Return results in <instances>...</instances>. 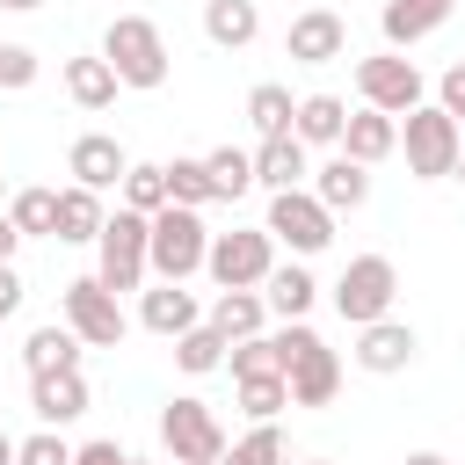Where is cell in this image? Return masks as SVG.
<instances>
[{
    "label": "cell",
    "instance_id": "1",
    "mask_svg": "<svg viewBox=\"0 0 465 465\" xmlns=\"http://www.w3.org/2000/svg\"><path fill=\"white\" fill-rule=\"evenodd\" d=\"M276 363H283V385H291V407H327L341 392V356L305 327V320H283L276 334Z\"/></svg>",
    "mask_w": 465,
    "mask_h": 465
},
{
    "label": "cell",
    "instance_id": "2",
    "mask_svg": "<svg viewBox=\"0 0 465 465\" xmlns=\"http://www.w3.org/2000/svg\"><path fill=\"white\" fill-rule=\"evenodd\" d=\"M203 247H211L203 211H189V203H160V211L145 218V269H153L160 283H189V276L203 269Z\"/></svg>",
    "mask_w": 465,
    "mask_h": 465
},
{
    "label": "cell",
    "instance_id": "3",
    "mask_svg": "<svg viewBox=\"0 0 465 465\" xmlns=\"http://www.w3.org/2000/svg\"><path fill=\"white\" fill-rule=\"evenodd\" d=\"M102 58H109V73L124 80V87H167V36H160V22L153 15H116L109 29H102Z\"/></svg>",
    "mask_w": 465,
    "mask_h": 465
},
{
    "label": "cell",
    "instance_id": "4",
    "mask_svg": "<svg viewBox=\"0 0 465 465\" xmlns=\"http://www.w3.org/2000/svg\"><path fill=\"white\" fill-rule=\"evenodd\" d=\"M458 145H465V131H458V116H443L436 102H414V109L400 116V153H407V174H414V182H443V174L458 167Z\"/></svg>",
    "mask_w": 465,
    "mask_h": 465
},
{
    "label": "cell",
    "instance_id": "5",
    "mask_svg": "<svg viewBox=\"0 0 465 465\" xmlns=\"http://www.w3.org/2000/svg\"><path fill=\"white\" fill-rule=\"evenodd\" d=\"M203 269H211V283H218V291H262V276L276 269V240H269V225H232V232H211Z\"/></svg>",
    "mask_w": 465,
    "mask_h": 465
},
{
    "label": "cell",
    "instance_id": "6",
    "mask_svg": "<svg viewBox=\"0 0 465 465\" xmlns=\"http://www.w3.org/2000/svg\"><path fill=\"white\" fill-rule=\"evenodd\" d=\"M160 450H167L174 465H218V458H225V421H218L196 392H174V400L160 407Z\"/></svg>",
    "mask_w": 465,
    "mask_h": 465
},
{
    "label": "cell",
    "instance_id": "7",
    "mask_svg": "<svg viewBox=\"0 0 465 465\" xmlns=\"http://www.w3.org/2000/svg\"><path fill=\"white\" fill-rule=\"evenodd\" d=\"M94 276L124 298V291H145V211H124L116 203V218H102V232H94Z\"/></svg>",
    "mask_w": 465,
    "mask_h": 465
},
{
    "label": "cell",
    "instance_id": "8",
    "mask_svg": "<svg viewBox=\"0 0 465 465\" xmlns=\"http://www.w3.org/2000/svg\"><path fill=\"white\" fill-rule=\"evenodd\" d=\"M58 312H65V327H73L87 349H116V341L131 334V312H124V298H116L102 276H73L65 298H58Z\"/></svg>",
    "mask_w": 465,
    "mask_h": 465
},
{
    "label": "cell",
    "instance_id": "9",
    "mask_svg": "<svg viewBox=\"0 0 465 465\" xmlns=\"http://www.w3.org/2000/svg\"><path fill=\"white\" fill-rule=\"evenodd\" d=\"M262 225H269V240H283L298 262H305V254H320V247H334V211H327L305 182H298V189H276Z\"/></svg>",
    "mask_w": 465,
    "mask_h": 465
},
{
    "label": "cell",
    "instance_id": "10",
    "mask_svg": "<svg viewBox=\"0 0 465 465\" xmlns=\"http://www.w3.org/2000/svg\"><path fill=\"white\" fill-rule=\"evenodd\" d=\"M392 298H400V269H392L385 254H356V262L341 269V283H334V312H341L349 327L385 320V312H392Z\"/></svg>",
    "mask_w": 465,
    "mask_h": 465
},
{
    "label": "cell",
    "instance_id": "11",
    "mask_svg": "<svg viewBox=\"0 0 465 465\" xmlns=\"http://www.w3.org/2000/svg\"><path fill=\"white\" fill-rule=\"evenodd\" d=\"M356 94L363 109H385V116H407L421 102V65L400 58V51H378V58H356Z\"/></svg>",
    "mask_w": 465,
    "mask_h": 465
},
{
    "label": "cell",
    "instance_id": "12",
    "mask_svg": "<svg viewBox=\"0 0 465 465\" xmlns=\"http://www.w3.org/2000/svg\"><path fill=\"white\" fill-rule=\"evenodd\" d=\"M283 51H291L298 65H334V58L349 51V22H341L334 7H305V15L291 22V36H283Z\"/></svg>",
    "mask_w": 465,
    "mask_h": 465
},
{
    "label": "cell",
    "instance_id": "13",
    "mask_svg": "<svg viewBox=\"0 0 465 465\" xmlns=\"http://www.w3.org/2000/svg\"><path fill=\"white\" fill-rule=\"evenodd\" d=\"M414 349H421V341H414V327H407V320H392V312H385V320H371V327H356V363H363L371 378L407 371V363H414Z\"/></svg>",
    "mask_w": 465,
    "mask_h": 465
},
{
    "label": "cell",
    "instance_id": "14",
    "mask_svg": "<svg viewBox=\"0 0 465 465\" xmlns=\"http://www.w3.org/2000/svg\"><path fill=\"white\" fill-rule=\"evenodd\" d=\"M124 167H131V153L109 138V131H87V138H73V153H65V174L80 182V189H116L124 182Z\"/></svg>",
    "mask_w": 465,
    "mask_h": 465
},
{
    "label": "cell",
    "instance_id": "15",
    "mask_svg": "<svg viewBox=\"0 0 465 465\" xmlns=\"http://www.w3.org/2000/svg\"><path fill=\"white\" fill-rule=\"evenodd\" d=\"M29 407H36L44 429L80 421V414H87V378H80V363H73V371H36V378H29Z\"/></svg>",
    "mask_w": 465,
    "mask_h": 465
},
{
    "label": "cell",
    "instance_id": "16",
    "mask_svg": "<svg viewBox=\"0 0 465 465\" xmlns=\"http://www.w3.org/2000/svg\"><path fill=\"white\" fill-rule=\"evenodd\" d=\"M312 196L341 218V211H363L371 203V167L363 160H349V153H334L327 167H312Z\"/></svg>",
    "mask_w": 465,
    "mask_h": 465
},
{
    "label": "cell",
    "instance_id": "17",
    "mask_svg": "<svg viewBox=\"0 0 465 465\" xmlns=\"http://www.w3.org/2000/svg\"><path fill=\"white\" fill-rule=\"evenodd\" d=\"M312 174V160H305V145H298V131H276V138H262L254 145V182L276 196V189H298Z\"/></svg>",
    "mask_w": 465,
    "mask_h": 465
},
{
    "label": "cell",
    "instance_id": "18",
    "mask_svg": "<svg viewBox=\"0 0 465 465\" xmlns=\"http://www.w3.org/2000/svg\"><path fill=\"white\" fill-rule=\"evenodd\" d=\"M450 7H458V0H385L378 29H385V44L400 51V44H421V36H436V29L450 22Z\"/></svg>",
    "mask_w": 465,
    "mask_h": 465
},
{
    "label": "cell",
    "instance_id": "19",
    "mask_svg": "<svg viewBox=\"0 0 465 465\" xmlns=\"http://www.w3.org/2000/svg\"><path fill=\"white\" fill-rule=\"evenodd\" d=\"M341 153L363 160V167H378L385 153H400V116H385V109H356V116L341 124Z\"/></svg>",
    "mask_w": 465,
    "mask_h": 465
},
{
    "label": "cell",
    "instance_id": "20",
    "mask_svg": "<svg viewBox=\"0 0 465 465\" xmlns=\"http://www.w3.org/2000/svg\"><path fill=\"white\" fill-rule=\"evenodd\" d=\"M203 312H196V291H182V283H153L145 298H138V327H153V334H189Z\"/></svg>",
    "mask_w": 465,
    "mask_h": 465
},
{
    "label": "cell",
    "instance_id": "21",
    "mask_svg": "<svg viewBox=\"0 0 465 465\" xmlns=\"http://www.w3.org/2000/svg\"><path fill=\"white\" fill-rule=\"evenodd\" d=\"M312 298H320V283H312V269H305V262H276V269L262 276V305H269V312H283V320H305V312H312Z\"/></svg>",
    "mask_w": 465,
    "mask_h": 465
},
{
    "label": "cell",
    "instance_id": "22",
    "mask_svg": "<svg viewBox=\"0 0 465 465\" xmlns=\"http://www.w3.org/2000/svg\"><path fill=\"white\" fill-rule=\"evenodd\" d=\"M203 36L218 51H247L262 36V7L254 0H203Z\"/></svg>",
    "mask_w": 465,
    "mask_h": 465
},
{
    "label": "cell",
    "instance_id": "23",
    "mask_svg": "<svg viewBox=\"0 0 465 465\" xmlns=\"http://www.w3.org/2000/svg\"><path fill=\"white\" fill-rule=\"evenodd\" d=\"M341 124H349V102L341 94H298V109H291L298 145H341Z\"/></svg>",
    "mask_w": 465,
    "mask_h": 465
},
{
    "label": "cell",
    "instance_id": "24",
    "mask_svg": "<svg viewBox=\"0 0 465 465\" xmlns=\"http://www.w3.org/2000/svg\"><path fill=\"white\" fill-rule=\"evenodd\" d=\"M80 349H87V341H80L65 320H51V327H36V334L22 341V363H29V378H36V371H73Z\"/></svg>",
    "mask_w": 465,
    "mask_h": 465
},
{
    "label": "cell",
    "instance_id": "25",
    "mask_svg": "<svg viewBox=\"0 0 465 465\" xmlns=\"http://www.w3.org/2000/svg\"><path fill=\"white\" fill-rule=\"evenodd\" d=\"M116 87H124V80L109 73V58H102V51H94V58H65V94H73L80 109H109V102H116Z\"/></svg>",
    "mask_w": 465,
    "mask_h": 465
},
{
    "label": "cell",
    "instance_id": "26",
    "mask_svg": "<svg viewBox=\"0 0 465 465\" xmlns=\"http://www.w3.org/2000/svg\"><path fill=\"white\" fill-rule=\"evenodd\" d=\"M102 218H109V211H102V196L73 182V189H58V232H51V240L80 247V240H94V232H102Z\"/></svg>",
    "mask_w": 465,
    "mask_h": 465
},
{
    "label": "cell",
    "instance_id": "27",
    "mask_svg": "<svg viewBox=\"0 0 465 465\" xmlns=\"http://www.w3.org/2000/svg\"><path fill=\"white\" fill-rule=\"evenodd\" d=\"M203 167H211V196L218 203H240L254 189V153H240V145H211Z\"/></svg>",
    "mask_w": 465,
    "mask_h": 465
},
{
    "label": "cell",
    "instance_id": "28",
    "mask_svg": "<svg viewBox=\"0 0 465 465\" xmlns=\"http://www.w3.org/2000/svg\"><path fill=\"white\" fill-rule=\"evenodd\" d=\"M262 320H269L262 291H218V305H211V327H218L225 341H247V334H262Z\"/></svg>",
    "mask_w": 465,
    "mask_h": 465
},
{
    "label": "cell",
    "instance_id": "29",
    "mask_svg": "<svg viewBox=\"0 0 465 465\" xmlns=\"http://www.w3.org/2000/svg\"><path fill=\"white\" fill-rule=\"evenodd\" d=\"M7 218H15V232L22 240H51L58 232V189H15V203H7Z\"/></svg>",
    "mask_w": 465,
    "mask_h": 465
},
{
    "label": "cell",
    "instance_id": "30",
    "mask_svg": "<svg viewBox=\"0 0 465 465\" xmlns=\"http://www.w3.org/2000/svg\"><path fill=\"white\" fill-rule=\"evenodd\" d=\"M225 349H232V341H225V334H218L211 320H196L189 334H174V363H182L189 378H203V371H218V363H225Z\"/></svg>",
    "mask_w": 465,
    "mask_h": 465
},
{
    "label": "cell",
    "instance_id": "31",
    "mask_svg": "<svg viewBox=\"0 0 465 465\" xmlns=\"http://www.w3.org/2000/svg\"><path fill=\"white\" fill-rule=\"evenodd\" d=\"M218 465H291V443H283V429L276 421H254L240 443H225V458Z\"/></svg>",
    "mask_w": 465,
    "mask_h": 465
},
{
    "label": "cell",
    "instance_id": "32",
    "mask_svg": "<svg viewBox=\"0 0 465 465\" xmlns=\"http://www.w3.org/2000/svg\"><path fill=\"white\" fill-rule=\"evenodd\" d=\"M116 189H124V211H145V218H153V211L167 203V167H160V160H131Z\"/></svg>",
    "mask_w": 465,
    "mask_h": 465
},
{
    "label": "cell",
    "instance_id": "33",
    "mask_svg": "<svg viewBox=\"0 0 465 465\" xmlns=\"http://www.w3.org/2000/svg\"><path fill=\"white\" fill-rule=\"evenodd\" d=\"M291 87H276V80H262V87H247V124L262 131V138H276V131H291Z\"/></svg>",
    "mask_w": 465,
    "mask_h": 465
},
{
    "label": "cell",
    "instance_id": "34",
    "mask_svg": "<svg viewBox=\"0 0 465 465\" xmlns=\"http://www.w3.org/2000/svg\"><path fill=\"white\" fill-rule=\"evenodd\" d=\"M160 167H167V203H189V211L218 203V196H211V167H203V160H160Z\"/></svg>",
    "mask_w": 465,
    "mask_h": 465
},
{
    "label": "cell",
    "instance_id": "35",
    "mask_svg": "<svg viewBox=\"0 0 465 465\" xmlns=\"http://www.w3.org/2000/svg\"><path fill=\"white\" fill-rule=\"evenodd\" d=\"M225 363H232V385H240V378H283V363H276V341H269V334L232 341V349H225Z\"/></svg>",
    "mask_w": 465,
    "mask_h": 465
},
{
    "label": "cell",
    "instance_id": "36",
    "mask_svg": "<svg viewBox=\"0 0 465 465\" xmlns=\"http://www.w3.org/2000/svg\"><path fill=\"white\" fill-rule=\"evenodd\" d=\"M291 407V385L283 378H240V414L247 421H276Z\"/></svg>",
    "mask_w": 465,
    "mask_h": 465
},
{
    "label": "cell",
    "instance_id": "37",
    "mask_svg": "<svg viewBox=\"0 0 465 465\" xmlns=\"http://www.w3.org/2000/svg\"><path fill=\"white\" fill-rule=\"evenodd\" d=\"M15 465H73V443L58 429H36V436L15 443Z\"/></svg>",
    "mask_w": 465,
    "mask_h": 465
},
{
    "label": "cell",
    "instance_id": "38",
    "mask_svg": "<svg viewBox=\"0 0 465 465\" xmlns=\"http://www.w3.org/2000/svg\"><path fill=\"white\" fill-rule=\"evenodd\" d=\"M0 87H7V94L36 87V51H29V44H0Z\"/></svg>",
    "mask_w": 465,
    "mask_h": 465
},
{
    "label": "cell",
    "instance_id": "39",
    "mask_svg": "<svg viewBox=\"0 0 465 465\" xmlns=\"http://www.w3.org/2000/svg\"><path fill=\"white\" fill-rule=\"evenodd\" d=\"M73 465H131V450H124L116 436H94V443H80V450H73Z\"/></svg>",
    "mask_w": 465,
    "mask_h": 465
},
{
    "label": "cell",
    "instance_id": "40",
    "mask_svg": "<svg viewBox=\"0 0 465 465\" xmlns=\"http://www.w3.org/2000/svg\"><path fill=\"white\" fill-rule=\"evenodd\" d=\"M15 305H22V276L15 262H0V320H15Z\"/></svg>",
    "mask_w": 465,
    "mask_h": 465
},
{
    "label": "cell",
    "instance_id": "41",
    "mask_svg": "<svg viewBox=\"0 0 465 465\" xmlns=\"http://www.w3.org/2000/svg\"><path fill=\"white\" fill-rule=\"evenodd\" d=\"M15 247H22V232H15V218L0 211V262H15Z\"/></svg>",
    "mask_w": 465,
    "mask_h": 465
},
{
    "label": "cell",
    "instance_id": "42",
    "mask_svg": "<svg viewBox=\"0 0 465 465\" xmlns=\"http://www.w3.org/2000/svg\"><path fill=\"white\" fill-rule=\"evenodd\" d=\"M407 465H450V458H443V450H414Z\"/></svg>",
    "mask_w": 465,
    "mask_h": 465
},
{
    "label": "cell",
    "instance_id": "43",
    "mask_svg": "<svg viewBox=\"0 0 465 465\" xmlns=\"http://www.w3.org/2000/svg\"><path fill=\"white\" fill-rule=\"evenodd\" d=\"M0 465H15V436L7 429H0Z\"/></svg>",
    "mask_w": 465,
    "mask_h": 465
},
{
    "label": "cell",
    "instance_id": "44",
    "mask_svg": "<svg viewBox=\"0 0 465 465\" xmlns=\"http://www.w3.org/2000/svg\"><path fill=\"white\" fill-rule=\"evenodd\" d=\"M0 7H15V15H29V7H44V0H0Z\"/></svg>",
    "mask_w": 465,
    "mask_h": 465
},
{
    "label": "cell",
    "instance_id": "45",
    "mask_svg": "<svg viewBox=\"0 0 465 465\" xmlns=\"http://www.w3.org/2000/svg\"><path fill=\"white\" fill-rule=\"evenodd\" d=\"M450 182H465V145H458V167H450Z\"/></svg>",
    "mask_w": 465,
    "mask_h": 465
},
{
    "label": "cell",
    "instance_id": "46",
    "mask_svg": "<svg viewBox=\"0 0 465 465\" xmlns=\"http://www.w3.org/2000/svg\"><path fill=\"white\" fill-rule=\"evenodd\" d=\"M305 465H327V458H305Z\"/></svg>",
    "mask_w": 465,
    "mask_h": 465
},
{
    "label": "cell",
    "instance_id": "47",
    "mask_svg": "<svg viewBox=\"0 0 465 465\" xmlns=\"http://www.w3.org/2000/svg\"><path fill=\"white\" fill-rule=\"evenodd\" d=\"M131 465H145V458H131Z\"/></svg>",
    "mask_w": 465,
    "mask_h": 465
},
{
    "label": "cell",
    "instance_id": "48",
    "mask_svg": "<svg viewBox=\"0 0 465 465\" xmlns=\"http://www.w3.org/2000/svg\"><path fill=\"white\" fill-rule=\"evenodd\" d=\"M458 131H465V116H458Z\"/></svg>",
    "mask_w": 465,
    "mask_h": 465
},
{
    "label": "cell",
    "instance_id": "49",
    "mask_svg": "<svg viewBox=\"0 0 465 465\" xmlns=\"http://www.w3.org/2000/svg\"><path fill=\"white\" fill-rule=\"evenodd\" d=\"M312 7H320V0H312Z\"/></svg>",
    "mask_w": 465,
    "mask_h": 465
}]
</instances>
